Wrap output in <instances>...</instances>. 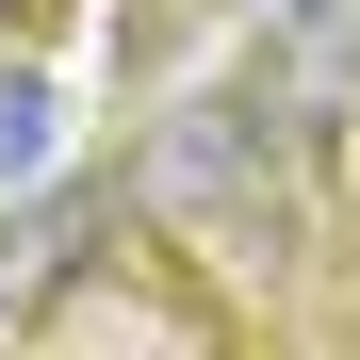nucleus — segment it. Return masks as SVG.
I'll list each match as a JSON object with an SVG mask.
<instances>
[{"label":"nucleus","mask_w":360,"mask_h":360,"mask_svg":"<svg viewBox=\"0 0 360 360\" xmlns=\"http://www.w3.org/2000/svg\"><path fill=\"white\" fill-rule=\"evenodd\" d=\"M131 180L197 229H278V98H180Z\"/></svg>","instance_id":"f257e3e1"},{"label":"nucleus","mask_w":360,"mask_h":360,"mask_svg":"<svg viewBox=\"0 0 360 360\" xmlns=\"http://www.w3.org/2000/svg\"><path fill=\"white\" fill-rule=\"evenodd\" d=\"M98 229H115V197H98V180H66V197H33L17 229H0V328H17L49 278H82V262H98Z\"/></svg>","instance_id":"f03ea898"},{"label":"nucleus","mask_w":360,"mask_h":360,"mask_svg":"<svg viewBox=\"0 0 360 360\" xmlns=\"http://www.w3.org/2000/svg\"><path fill=\"white\" fill-rule=\"evenodd\" d=\"M33 148H49V82H33V66H0V180H17Z\"/></svg>","instance_id":"7ed1b4c3"},{"label":"nucleus","mask_w":360,"mask_h":360,"mask_svg":"<svg viewBox=\"0 0 360 360\" xmlns=\"http://www.w3.org/2000/svg\"><path fill=\"white\" fill-rule=\"evenodd\" d=\"M0 17H17V0H0Z\"/></svg>","instance_id":"20e7f679"}]
</instances>
